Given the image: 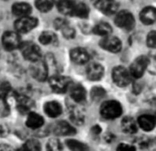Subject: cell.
Returning a JSON list of instances; mask_svg holds the SVG:
<instances>
[{"label": "cell", "mask_w": 156, "mask_h": 151, "mask_svg": "<svg viewBox=\"0 0 156 151\" xmlns=\"http://www.w3.org/2000/svg\"><path fill=\"white\" fill-rule=\"evenodd\" d=\"M2 44L5 50L11 51L20 49L22 41L20 36L16 31H7L2 36Z\"/></svg>", "instance_id": "obj_10"}, {"label": "cell", "mask_w": 156, "mask_h": 151, "mask_svg": "<svg viewBox=\"0 0 156 151\" xmlns=\"http://www.w3.org/2000/svg\"><path fill=\"white\" fill-rule=\"evenodd\" d=\"M117 151H137V148L132 145H129V144H126V143H121V144H119L118 146Z\"/></svg>", "instance_id": "obj_34"}, {"label": "cell", "mask_w": 156, "mask_h": 151, "mask_svg": "<svg viewBox=\"0 0 156 151\" xmlns=\"http://www.w3.org/2000/svg\"><path fill=\"white\" fill-rule=\"evenodd\" d=\"M100 47L109 52L112 53H117L119 52L122 49V43L121 40L114 36H108V37H104L100 42H99Z\"/></svg>", "instance_id": "obj_11"}, {"label": "cell", "mask_w": 156, "mask_h": 151, "mask_svg": "<svg viewBox=\"0 0 156 151\" xmlns=\"http://www.w3.org/2000/svg\"><path fill=\"white\" fill-rule=\"evenodd\" d=\"M92 130H93V132H94L96 135H98V134L101 132V127H100V126H98V125H96V126H94V127H93V129H92Z\"/></svg>", "instance_id": "obj_39"}, {"label": "cell", "mask_w": 156, "mask_h": 151, "mask_svg": "<svg viewBox=\"0 0 156 151\" xmlns=\"http://www.w3.org/2000/svg\"><path fill=\"white\" fill-rule=\"evenodd\" d=\"M95 6L100 12L107 16L117 13L119 9V4L116 0H97Z\"/></svg>", "instance_id": "obj_12"}, {"label": "cell", "mask_w": 156, "mask_h": 151, "mask_svg": "<svg viewBox=\"0 0 156 151\" xmlns=\"http://www.w3.org/2000/svg\"><path fill=\"white\" fill-rule=\"evenodd\" d=\"M44 124V119L41 115L34 113V112H30L26 120V125L28 127L31 129H38L41 127Z\"/></svg>", "instance_id": "obj_21"}, {"label": "cell", "mask_w": 156, "mask_h": 151, "mask_svg": "<svg viewBox=\"0 0 156 151\" xmlns=\"http://www.w3.org/2000/svg\"><path fill=\"white\" fill-rule=\"evenodd\" d=\"M100 114L106 119H115L121 115L122 106L117 101H106L101 105Z\"/></svg>", "instance_id": "obj_2"}, {"label": "cell", "mask_w": 156, "mask_h": 151, "mask_svg": "<svg viewBox=\"0 0 156 151\" xmlns=\"http://www.w3.org/2000/svg\"><path fill=\"white\" fill-rule=\"evenodd\" d=\"M58 10L66 16L87 19L89 16L88 7L76 0H60L58 1Z\"/></svg>", "instance_id": "obj_1"}, {"label": "cell", "mask_w": 156, "mask_h": 151, "mask_svg": "<svg viewBox=\"0 0 156 151\" xmlns=\"http://www.w3.org/2000/svg\"><path fill=\"white\" fill-rule=\"evenodd\" d=\"M30 71L31 76L39 81V82H44L47 80L48 74H49V67L45 60H38L35 62H31V65L30 67Z\"/></svg>", "instance_id": "obj_4"}, {"label": "cell", "mask_w": 156, "mask_h": 151, "mask_svg": "<svg viewBox=\"0 0 156 151\" xmlns=\"http://www.w3.org/2000/svg\"><path fill=\"white\" fill-rule=\"evenodd\" d=\"M139 126L146 132H150L156 126V116L153 115H142L137 121Z\"/></svg>", "instance_id": "obj_16"}, {"label": "cell", "mask_w": 156, "mask_h": 151, "mask_svg": "<svg viewBox=\"0 0 156 151\" xmlns=\"http://www.w3.org/2000/svg\"><path fill=\"white\" fill-rule=\"evenodd\" d=\"M90 96H91L92 100H94V101H99V100L103 99L106 96V91L102 87L96 86V87H94L91 90Z\"/></svg>", "instance_id": "obj_31"}, {"label": "cell", "mask_w": 156, "mask_h": 151, "mask_svg": "<svg viewBox=\"0 0 156 151\" xmlns=\"http://www.w3.org/2000/svg\"><path fill=\"white\" fill-rule=\"evenodd\" d=\"M39 21L37 19L30 17V16H26V17H21L19 18L15 24V29L16 32L18 33H28L31 31L33 29H35L38 25Z\"/></svg>", "instance_id": "obj_8"}, {"label": "cell", "mask_w": 156, "mask_h": 151, "mask_svg": "<svg viewBox=\"0 0 156 151\" xmlns=\"http://www.w3.org/2000/svg\"><path fill=\"white\" fill-rule=\"evenodd\" d=\"M21 52L23 57L30 60V62H35L41 60V50L38 45L33 42H22L21 46Z\"/></svg>", "instance_id": "obj_7"}, {"label": "cell", "mask_w": 156, "mask_h": 151, "mask_svg": "<svg viewBox=\"0 0 156 151\" xmlns=\"http://www.w3.org/2000/svg\"><path fill=\"white\" fill-rule=\"evenodd\" d=\"M105 70L99 63H91L87 69V76L90 81H99L102 79Z\"/></svg>", "instance_id": "obj_14"}, {"label": "cell", "mask_w": 156, "mask_h": 151, "mask_svg": "<svg viewBox=\"0 0 156 151\" xmlns=\"http://www.w3.org/2000/svg\"><path fill=\"white\" fill-rule=\"evenodd\" d=\"M155 60H156V55H155Z\"/></svg>", "instance_id": "obj_41"}, {"label": "cell", "mask_w": 156, "mask_h": 151, "mask_svg": "<svg viewBox=\"0 0 156 151\" xmlns=\"http://www.w3.org/2000/svg\"><path fill=\"white\" fill-rule=\"evenodd\" d=\"M70 95L71 98L75 102L80 104L82 102H84L87 98V91L86 89L79 85V84H73L72 86H70Z\"/></svg>", "instance_id": "obj_18"}, {"label": "cell", "mask_w": 156, "mask_h": 151, "mask_svg": "<svg viewBox=\"0 0 156 151\" xmlns=\"http://www.w3.org/2000/svg\"><path fill=\"white\" fill-rule=\"evenodd\" d=\"M15 103L17 105V108L20 113H30L32 105L31 100L24 94H16L15 95Z\"/></svg>", "instance_id": "obj_19"}, {"label": "cell", "mask_w": 156, "mask_h": 151, "mask_svg": "<svg viewBox=\"0 0 156 151\" xmlns=\"http://www.w3.org/2000/svg\"><path fill=\"white\" fill-rule=\"evenodd\" d=\"M70 58L76 64H85L90 60V55L83 48H74L70 52Z\"/></svg>", "instance_id": "obj_13"}, {"label": "cell", "mask_w": 156, "mask_h": 151, "mask_svg": "<svg viewBox=\"0 0 156 151\" xmlns=\"http://www.w3.org/2000/svg\"><path fill=\"white\" fill-rule=\"evenodd\" d=\"M36 8L41 12H48L53 7L52 0H36L35 1Z\"/></svg>", "instance_id": "obj_29"}, {"label": "cell", "mask_w": 156, "mask_h": 151, "mask_svg": "<svg viewBox=\"0 0 156 151\" xmlns=\"http://www.w3.org/2000/svg\"><path fill=\"white\" fill-rule=\"evenodd\" d=\"M150 106H151V110H152L154 113H156V98H153V99L151 100V102H150Z\"/></svg>", "instance_id": "obj_38"}, {"label": "cell", "mask_w": 156, "mask_h": 151, "mask_svg": "<svg viewBox=\"0 0 156 151\" xmlns=\"http://www.w3.org/2000/svg\"><path fill=\"white\" fill-rule=\"evenodd\" d=\"M49 84L51 88L56 92V93H64L66 92L71 84H72V80L69 77L62 76V75H53L49 80Z\"/></svg>", "instance_id": "obj_9"}, {"label": "cell", "mask_w": 156, "mask_h": 151, "mask_svg": "<svg viewBox=\"0 0 156 151\" xmlns=\"http://www.w3.org/2000/svg\"><path fill=\"white\" fill-rule=\"evenodd\" d=\"M131 75L129 70L123 66H117L112 70L113 82L119 87H125L131 82Z\"/></svg>", "instance_id": "obj_5"}, {"label": "cell", "mask_w": 156, "mask_h": 151, "mask_svg": "<svg viewBox=\"0 0 156 151\" xmlns=\"http://www.w3.org/2000/svg\"><path fill=\"white\" fill-rule=\"evenodd\" d=\"M53 132L56 136H71L75 134L74 127L66 121H60L55 124Z\"/></svg>", "instance_id": "obj_17"}, {"label": "cell", "mask_w": 156, "mask_h": 151, "mask_svg": "<svg viewBox=\"0 0 156 151\" xmlns=\"http://www.w3.org/2000/svg\"><path fill=\"white\" fill-rule=\"evenodd\" d=\"M14 151H23V150H22V148H19L17 150H14Z\"/></svg>", "instance_id": "obj_40"}, {"label": "cell", "mask_w": 156, "mask_h": 151, "mask_svg": "<svg viewBox=\"0 0 156 151\" xmlns=\"http://www.w3.org/2000/svg\"><path fill=\"white\" fill-rule=\"evenodd\" d=\"M67 23H68V22H67L65 19H56L55 21H54V27H55V29H62V27H64Z\"/></svg>", "instance_id": "obj_35"}, {"label": "cell", "mask_w": 156, "mask_h": 151, "mask_svg": "<svg viewBox=\"0 0 156 151\" xmlns=\"http://www.w3.org/2000/svg\"><path fill=\"white\" fill-rule=\"evenodd\" d=\"M69 113H70V117L73 123L77 125L83 124L85 117H84L83 112L79 108H77L76 106H73V105H71L69 107Z\"/></svg>", "instance_id": "obj_25"}, {"label": "cell", "mask_w": 156, "mask_h": 151, "mask_svg": "<svg viewBox=\"0 0 156 151\" xmlns=\"http://www.w3.org/2000/svg\"><path fill=\"white\" fill-rule=\"evenodd\" d=\"M0 151H14V149L9 145L1 144L0 145Z\"/></svg>", "instance_id": "obj_37"}, {"label": "cell", "mask_w": 156, "mask_h": 151, "mask_svg": "<svg viewBox=\"0 0 156 151\" xmlns=\"http://www.w3.org/2000/svg\"><path fill=\"white\" fill-rule=\"evenodd\" d=\"M61 31H62V35L64 36V38H66V39H73L75 36V30L73 27L70 26L69 23H67L64 27H62L61 29Z\"/></svg>", "instance_id": "obj_32"}, {"label": "cell", "mask_w": 156, "mask_h": 151, "mask_svg": "<svg viewBox=\"0 0 156 151\" xmlns=\"http://www.w3.org/2000/svg\"><path fill=\"white\" fill-rule=\"evenodd\" d=\"M149 58L145 55H140L136 58L129 67V73L132 78L140 79L144 74L148 65H149Z\"/></svg>", "instance_id": "obj_3"}, {"label": "cell", "mask_w": 156, "mask_h": 151, "mask_svg": "<svg viewBox=\"0 0 156 151\" xmlns=\"http://www.w3.org/2000/svg\"><path fill=\"white\" fill-rule=\"evenodd\" d=\"M147 46L151 49H156V30H151L147 35Z\"/></svg>", "instance_id": "obj_33"}, {"label": "cell", "mask_w": 156, "mask_h": 151, "mask_svg": "<svg viewBox=\"0 0 156 151\" xmlns=\"http://www.w3.org/2000/svg\"><path fill=\"white\" fill-rule=\"evenodd\" d=\"M121 128L127 134H135L138 130V125L134 118L126 116L121 121Z\"/></svg>", "instance_id": "obj_23"}, {"label": "cell", "mask_w": 156, "mask_h": 151, "mask_svg": "<svg viewBox=\"0 0 156 151\" xmlns=\"http://www.w3.org/2000/svg\"><path fill=\"white\" fill-rule=\"evenodd\" d=\"M93 32L96 35H98V36L108 37V36H110V34L112 33V28H111V26L108 23L100 22V23L97 24L94 27Z\"/></svg>", "instance_id": "obj_24"}, {"label": "cell", "mask_w": 156, "mask_h": 151, "mask_svg": "<svg viewBox=\"0 0 156 151\" xmlns=\"http://www.w3.org/2000/svg\"><path fill=\"white\" fill-rule=\"evenodd\" d=\"M9 129L4 124H0V137H5L9 135Z\"/></svg>", "instance_id": "obj_36"}, {"label": "cell", "mask_w": 156, "mask_h": 151, "mask_svg": "<svg viewBox=\"0 0 156 151\" xmlns=\"http://www.w3.org/2000/svg\"><path fill=\"white\" fill-rule=\"evenodd\" d=\"M66 146L71 151H88V146L76 139H67Z\"/></svg>", "instance_id": "obj_26"}, {"label": "cell", "mask_w": 156, "mask_h": 151, "mask_svg": "<svg viewBox=\"0 0 156 151\" xmlns=\"http://www.w3.org/2000/svg\"><path fill=\"white\" fill-rule=\"evenodd\" d=\"M115 24L125 30H131L135 27V18L129 10H121L115 17Z\"/></svg>", "instance_id": "obj_6"}, {"label": "cell", "mask_w": 156, "mask_h": 151, "mask_svg": "<svg viewBox=\"0 0 156 151\" xmlns=\"http://www.w3.org/2000/svg\"><path fill=\"white\" fill-rule=\"evenodd\" d=\"M140 20L144 25H151L156 22V8L145 7L140 13Z\"/></svg>", "instance_id": "obj_15"}, {"label": "cell", "mask_w": 156, "mask_h": 151, "mask_svg": "<svg viewBox=\"0 0 156 151\" xmlns=\"http://www.w3.org/2000/svg\"><path fill=\"white\" fill-rule=\"evenodd\" d=\"M47 151H62V145L58 138H51L46 145Z\"/></svg>", "instance_id": "obj_30"}, {"label": "cell", "mask_w": 156, "mask_h": 151, "mask_svg": "<svg viewBox=\"0 0 156 151\" xmlns=\"http://www.w3.org/2000/svg\"><path fill=\"white\" fill-rule=\"evenodd\" d=\"M31 7L30 4L25 2H18L12 6V12L15 16L20 18L29 16L31 12Z\"/></svg>", "instance_id": "obj_22"}, {"label": "cell", "mask_w": 156, "mask_h": 151, "mask_svg": "<svg viewBox=\"0 0 156 151\" xmlns=\"http://www.w3.org/2000/svg\"><path fill=\"white\" fill-rule=\"evenodd\" d=\"M39 40L43 45H50L57 43V36L51 31H44L40 35Z\"/></svg>", "instance_id": "obj_27"}, {"label": "cell", "mask_w": 156, "mask_h": 151, "mask_svg": "<svg viewBox=\"0 0 156 151\" xmlns=\"http://www.w3.org/2000/svg\"><path fill=\"white\" fill-rule=\"evenodd\" d=\"M23 151H41V144L36 139H29L22 146Z\"/></svg>", "instance_id": "obj_28"}, {"label": "cell", "mask_w": 156, "mask_h": 151, "mask_svg": "<svg viewBox=\"0 0 156 151\" xmlns=\"http://www.w3.org/2000/svg\"><path fill=\"white\" fill-rule=\"evenodd\" d=\"M44 112L48 116L55 118L62 114V108L60 103L56 101H50L44 105Z\"/></svg>", "instance_id": "obj_20"}]
</instances>
